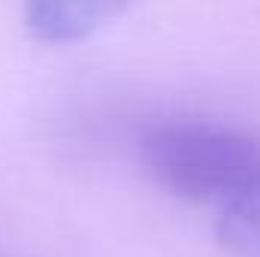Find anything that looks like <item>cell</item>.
<instances>
[{
    "instance_id": "7a4b0ae2",
    "label": "cell",
    "mask_w": 260,
    "mask_h": 257,
    "mask_svg": "<svg viewBox=\"0 0 260 257\" xmlns=\"http://www.w3.org/2000/svg\"><path fill=\"white\" fill-rule=\"evenodd\" d=\"M133 0H24V27L43 46H70L106 27Z\"/></svg>"
},
{
    "instance_id": "3957f363",
    "label": "cell",
    "mask_w": 260,
    "mask_h": 257,
    "mask_svg": "<svg viewBox=\"0 0 260 257\" xmlns=\"http://www.w3.org/2000/svg\"><path fill=\"white\" fill-rule=\"evenodd\" d=\"M215 236L233 257H260V182L215 209Z\"/></svg>"
},
{
    "instance_id": "6da1fadb",
    "label": "cell",
    "mask_w": 260,
    "mask_h": 257,
    "mask_svg": "<svg viewBox=\"0 0 260 257\" xmlns=\"http://www.w3.org/2000/svg\"><path fill=\"white\" fill-rule=\"evenodd\" d=\"M151 182L197 206H221L260 182V136L218 121H167L139 139Z\"/></svg>"
}]
</instances>
